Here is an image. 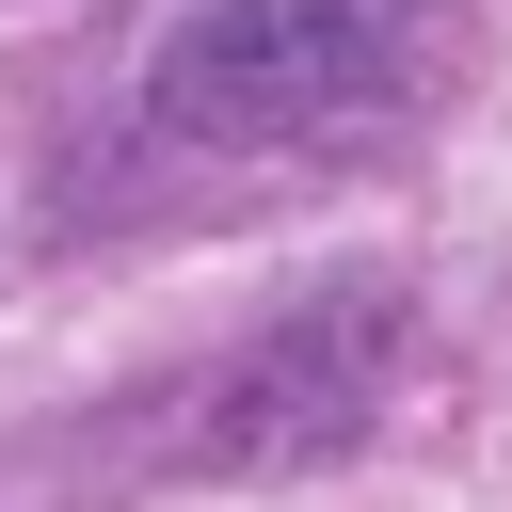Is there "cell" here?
<instances>
[{
    "label": "cell",
    "mask_w": 512,
    "mask_h": 512,
    "mask_svg": "<svg viewBox=\"0 0 512 512\" xmlns=\"http://www.w3.org/2000/svg\"><path fill=\"white\" fill-rule=\"evenodd\" d=\"M464 0H192L144 64L176 144H336L432 96Z\"/></svg>",
    "instance_id": "cell-1"
},
{
    "label": "cell",
    "mask_w": 512,
    "mask_h": 512,
    "mask_svg": "<svg viewBox=\"0 0 512 512\" xmlns=\"http://www.w3.org/2000/svg\"><path fill=\"white\" fill-rule=\"evenodd\" d=\"M384 384H400V288H336V304L272 320V336L208 384L192 448H208V464H240V480L320 464V448H352V432L384 416Z\"/></svg>",
    "instance_id": "cell-2"
}]
</instances>
